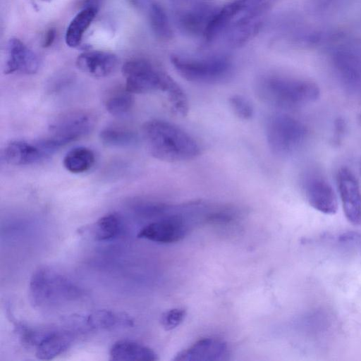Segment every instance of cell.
Masks as SVG:
<instances>
[{
	"instance_id": "cell-1",
	"label": "cell",
	"mask_w": 361,
	"mask_h": 361,
	"mask_svg": "<svg viewBox=\"0 0 361 361\" xmlns=\"http://www.w3.org/2000/svg\"><path fill=\"white\" fill-rule=\"evenodd\" d=\"M271 0H233L218 9L203 38L207 43L222 41L231 48L240 47L261 29Z\"/></svg>"
},
{
	"instance_id": "cell-2",
	"label": "cell",
	"mask_w": 361,
	"mask_h": 361,
	"mask_svg": "<svg viewBox=\"0 0 361 361\" xmlns=\"http://www.w3.org/2000/svg\"><path fill=\"white\" fill-rule=\"evenodd\" d=\"M142 135L149 152L161 161L191 160L200 153V145L190 134L166 121H147L142 126Z\"/></svg>"
},
{
	"instance_id": "cell-3",
	"label": "cell",
	"mask_w": 361,
	"mask_h": 361,
	"mask_svg": "<svg viewBox=\"0 0 361 361\" xmlns=\"http://www.w3.org/2000/svg\"><path fill=\"white\" fill-rule=\"evenodd\" d=\"M121 71L126 78L125 88L132 94L164 92L171 105L174 106L183 105L187 101L179 85L166 71L148 59H129L123 63Z\"/></svg>"
},
{
	"instance_id": "cell-4",
	"label": "cell",
	"mask_w": 361,
	"mask_h": 361,
	"mask_svg": "<svg viewBox=\"0 0 361 361\" xmlns=\"http://www.w3.org/2000/svg\"><path fill=\"white\" fill-rule=\"evenodd\" d=\"M255 90L258 97L264 102L279 107L312 103L320 94L319 88L314 82L274 75L260 78Z\"/></svg>"
},
{
	"instance_id": "cell-5",
	"label": "cell",
	"mask_w": 361,
	"mask_h": 361,
	"mask_svg": "<svg viewBox=\"0 0 361 361\" xmlns=\"http://www.w3.org/2000/svg\"><path fill=\"white\" fill-rule=\"evenodd\" d=\"M80 290L66 276L49 267L36 269L29 284V299L35 307H45L80 297Z\"/></svg>"
},
{
	"instance_id": "cell-6",
	"label": "cell",
	"mask_w": 361,
	"mask_h": 361,
	"mask_svg": "<svg viewBox=\"0 0 361 361\" xmlns=\"http://www.w3.org/2000/svg\"><path fill=\"white\" fill-rule=\"evenodd\" d=\"M171 63L177 73L188 81L198 83H216L227 79L233 65L224 56L192 57L179 54L171 56Z\"/></svg>"
},
{
	"instance_id": "cell-7",
	"label": "cell",
	"mask_w": 361,
	"mask_h": 361,
	"mask_svg": "<svg viewBox=\"0 0 361 361\" xmlns=\"http://www.w3.org/2000/svg\"><path fill=\"white\" fill-rule=\"evenodd\" d=\"M265 134L270 150L276 155H286L303 142L307 130L305 126L295 118L276 114L268 118Z\"/></svg>"
},
{
	"instance_id": "cell-8",
	"label": "cell",
	"mask_w": 361,
	"mask_h": 361,
	"mask_svg": "<svg viewBox=\"0 0 361 361\" xmlns=\"http://www.w3.org/2000/svg\"><path fill=\"white\" fill-rule=\"evenodd\" d=\"M95 123L94 116L88 111H69L58 116L51 123L49 137L61 147L90 134Z\"/></svg>"
},
{
	"instance_id": "cell-9",
	"label": "cell",
	"mask_w": 361,
	"mask_h": 361,
	"mask_svg": "<svg viewBox=\"0 0 361 361\" xmlns=\"http://www.w3.org/2000/svg\"><path fill=\"white\" fill-rule=\"evenodd\" d=\"M59 148L49 137L37 141L14 140L6 146L3 157L13 166L30 165L49 158Z\"/></svg>"
},
{
	"instance_id": "cell-10",
	"label": "cell",
	"mask_w": 361,
	"mask_h": 361,
	"mask_svg": "<svg viewBox=\"0 0 361 361\" xmlns=\"http://www.w3.org/2000/svg\"><path fill=\"white\" fill-rule=\"evenodd\" d=\"M174 8L178 27L185 34L202 37L208 24L219 9L207 0Z\"/></svg>"
},
{
	"instance_id": "cell-11",
	"label": "cell",
	"mask_w": 361,
	"mask_h": 361,
	"mask_svg": "<svg viewBox=\"0 0 361 361\" xmlns=\"http://www.w3.org/2000/svg\"><path fill=\"white\" fill-rule=\"evenodd\" d=\"M337 186L347 219L361 224V190L357 179L348 168H341L336 176Z\"/></svg>"
},
{
	"instance_id": "cell-12",
	"label": "cell",
	"mask_w": 361,
	"mask_h": 361,
	"mask_svg": "<svg viewBox=\"0 0 361 361\" xmlns=\"http://www.w3.org/2000/svg\"><path fill=\"white\" fill-rule=\"evenodd\" d=\"M188 231L183 218L171 215L144 226L137 237L159 243H172L182 240Z\"/></svg>"
},
{
	"instance_id": "cell-13",
	"label": "cell",
	"mask_w": 361,
	"mask_h": 361,
	"mask_svg": "<svg viewBox=\"0 0 361 361\" xmlns=\"http://www.w3.org/2000/svg\"><path fill=\"white\" fill-rule=\"evenodd\" d=\"M39 61L35 53L20 39L11 38L6 44L5 74L19 73L31 75L37 72Z\"/></svg>"
},
{
	"instance_id": "cell-14",
	"label": "cell",
	"mask_w": 361,
	"mask_h": 361,
	"mask_svg": "<svg viewBox=\"0 0 361 361\" xmlns=\"http://www.w3.org/2000/svg\"><path fill=\"white\" fill-rule=\"evenodd\" d=\"M75 64L80 71L89 75L104 78L116 70L118 59L110 51L89 50L78 56Z\"/></svg>"
},
{
	"instance_id": "cell-15",
	"label": "cell",
	"mask_w": 361,
	"mask_h": 361,
	"mask_svg": "<svg viewBox=\"0 0 361 361\" xmlns=\"http://www.w3.org/2000/svg\"><path fill=\"white\" fill-rule=\"evenodd\" d=\"M305 193L309 204L316 210L334 214L338 209L336 195L331 185L324 178H311L307 181Z\"/></svg>"
},
{
	"instance_id": "cell-16",
	"label": "cell",
	"mask_w": 361,
	"mask_h": 361,
	"mask_svg": "<svg viewBox=\"0 0 361 361\" xmlns=\"http://www.w3.org/2000/svg\"><path fill=\"white\" fill-rule=\"evenodd\" d=\"M228 355L226 344L219 340L207 338L201 339L178 353L173 360H224Z\"/></svg>"
},
{
	"instance_id": "cell-17",
	"label": "cell",
	"mask_w": 361,
	"mask_h": 361,
	"mask_svg": "<svg viewBox=\"0 0 361 361\" xmlns=\"http://www.w3.org/2000/svg\"><path fill=\"white\" fill-rule=\"evenodd\" d=\"M79 327L89 331L109 330L133 326L132 319L125 313L108 310H95L77 319Z\"/></svg>"
},
{
	"instance_id": "cell-18",
	"label": "cell",
	"mask_w": 361,
	"mask_h": 361,
	"mask_svg": "<svg viewBox=\"0 0 361 361\" xmlns=\"http://www.w3.org/2000/svg\"><path fill=\"white\" fill-rule=\"evenodd\" d=\"M111 360L116 361H152L158 359L157 355L150 348L131 340L115 342L109 350Z\"/></svg>"
},
{
	"instance_id": "cell-19",
	"label": "cell",
	"mask_w": 361,
	"mask_h": 361,
	"mask_svg": "<svg viewBox=\"0 0 361 361\" xmlns=\"http://www.w3.org/2000/svg\"><path fill=\"white\" fill-rule=\"evenodd\" d=\"M73 339L71 331L51 330L36 348V357L45 360L54 359L67 350Z\"/></svg>"
},
{
	"instance_id": "cell-20",
	"label": "cell",
	"mask_w": 361,
	"mask_h": 361,
	"mask_svg": "<svg viewBox=\"0 0 361 361\" xmlns=\"http://www.w3.org/2000/svg\"><path fill=\"white\" fill-rule=\"evenodd\" d=\"M97 12L96 6H85L78 12L69 23L66 31L65 41L67 46L78 47L83 35L94 20Z\"/></svg>"
},
{
	"instance_id": "cell-21",
	"label": "cell",
	"mask_w": 361,
	"mask_h": 361,
	"mask_svg": "<svg viewBox=\"0 0 361 361\" xmlns=\"http://www.w3.org/2000/svg\"><path fill=\"white\" fill-rule=\"evenodd\" d=\"M95 163L93 151L85 147L72 149L65 155L63 164L64 168L73 173H82L90 170Z\"/></svg>"
},
{
	"instance_id": "cell-22",
	"label": "cell",
	"mask_w": 361,
	"mask_h": 361,
	"mask_svg": "<svg viewBox=\"0 0 361 361\" xmlns=\"http://www.w3.org/2000/svg\"><path fill=\"white\" fill-rule=\"evenodd\" d=\"M148 17L150 27L157 38L162 41H169L173 38L171 25L161 5L152 2L149 7Z\"/></svg>"
},
{
	"instance_id": "cell-23",
	"label": "cell",
	"mask_w": 361,
	"mask_h": 361,
	"mask_svg": "<svg viewBox=\"0 0 361 361\" xmlns=\"http://www.w3.org/2000/svg\"><path fill=\"white\" fill-rule=\"evenodd\" d=\"M101 142L107 147H127L137 144V134L131 129L122 127H108L99 133Z\"/></svg>"
},
{
	"instance_id": "cell-24",
	"label": "cell",
	"mask_w": 361,
	"mask_h": 361,
	"mask_svg": "<svg viewBox=\"0 0 361 361\" xmlns=\"http://www.w3.org/2000/svg\"><path fill=\"white\" fill-rule=\"evenodd\" d=\"M122 228V220L116 213L106 214L99 218L90 228L92 238L99 241L113 239Z\"/></svg>"
},
{
	"instance_id": "cell-25",
	"label": "cell",
	"mask_w": 361,
	"mask_h": 361,
	"mask_svg": "<svg viewBox=\"0 0 361 361\" xmlns=\"http://www.w3.org/2000/svg\"><path fill=\"white\" fill-rule=\"evenodd\" d=\"M133 104V94L126 88L113 90L107 95L104 101L106 111L115 116L127 114L132 109Z\"/></svg>"
},
{
	"instance_id": "cell-26",
	"label": "cell",
	"mask_w": 361,
	"mask_h": 361,
	"mask_svg": "<svg viewBox=\"0 0 361 361\" xmlns=\"http://www.w3.org/2000/svg\"><path fill=\"white\" fill-rule=\"evenodd\" d=\"M16 328L22 343L30 347L35 348L51 331L47 329H33L22 324H17Z\"/></svg>"
},
{
	"instance_id": "cell-27",
	"label": "cell",
	"mask_w": 361,
	"mask_h": 361,
	"mask_svg": "<svg viewBox=\"0 0 361 361\" xmlns=\"http://www.w3.org/2000/svg\"><path fill=\"white\" fill-rule=\"evenodd\" d=\"M229 104L234 114L243 120H248L253 115V107L250 102L244 97L234 94L230 97Z\"/></svg>"
},
{
	"instance_id": "cell-28",
	"label": "cell",
	"mask_w": 361,
	"mask_h": 361,
	"mask_svg": "<svg viewBox=\"0 0 361 361\" xmlns=\"http://www.w3.org/2000/svg\"><path fill=\"white\" fill-rule=\"evenodd\" d=\"M185 314V310L183 309H171L161 315V324L166 330H172L182 323Z\"/></svg>"
},
{
	"instance_id": "cell-29",
	"label": "cell",
	"mask_w": 361,
	"mask_h": 361,
	"mask_svg": "<svg viewBox=\"0 0 361 361\" xmlns=\"http://www.w3.org/2000/svg\"><path fill=\"white\" fill-rule=\"evenodd\" d=\"M56 30L54 28H49L47 32L44 35L43 42H42V47L44 48H48L51 47L56 38Z\"/></svg>"
},
{
	"instance_id": "cell-30",
	"label": "cell",
	"mask_w": 361,
	"mask_h": 361,
	"mask_svg": "<svg viewBox=\"0 0 361 361\" xmlns=\"http://www.w3.org/2000/svg\"><path fill=\"white\" fill-rule=\"evenodd\" d=\"M171 2L174 6V8L181 7L184 6H187L197 1H200L202 0H170Z\"/></svg>"
},
{
	"instance_id": "cell-31",
	"label": "cell",
	"mask_w": 361,
	"mask_h": 361,
	"mask_svg": "<svg viewBox=\"0 0 361 361\" xmlns=\"http://www.w3.org/2000/svg\"><path fill=\"white\" fill-rule=\"evenodd\" d=\"M130 1L133 5L137 6L138 4L139 0H130Z\"/></svg>"
},
{
	"instance_id": "cell-32",
	"label": "cell",
	"mask_w": 361,
	"mask_h": 361,
	"mask_svg": "<svg viewBox=\"0 0 361 361\" xmlns=\"http://www.w3.org/2000/svg\"><path fill=\"white\" fill-rule=\"evenodd\" d=\"M42 1H51V0H42Z\"/></svg>"
}]
</instances>
